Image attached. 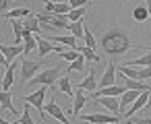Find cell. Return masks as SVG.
Returning <instances> with one entry per match:
<instances>
[{"label": "cell", "mask_w": 151, "mask_h": 124, "mask_svg": "<svg viewBox=\"0 0 151 124\" xmlns=\"http://www.w3.org/2000/svg\"><path fill=\"white\" fill-rule=\"evenodd\" d=\"M87 124H89V122H87Z\"/></svg>", "instance_id": "f35d334b"}, {"label": "cell", "mask_w": 151, "mask_h": 124, "mask_svg": "<svg viewBox=\"0 0 151 124\" xmlns=\"http://www.w3.org/2000/svg\"><path fill=\"white\" fill-rule=\"evenodd\" d=\"M35 39H37V54H40V60H44L50 52H56V54L64 52V48H60V46H52V42H50V39H46V37L35 35Z\"/></svg>", "instance_id": "8992f818"}, {"label": "cell", "mask_w": 151, "mask_h": 124, "mask_svg": "<svg viewBox=\"0 0 151 124\" xmlns=\"http://www.w3.org/2000/svg\"><path fill=\"white\" fill-rule=\"evenodd\" d=\"M44 66V60H21V85H27Z\"/></svg>", "instance_id": "3957f363"}, {"label": "cell", "mask_w": 151, "mask_h": 124, "mask_svg": "<svg viewBox=\"0 0 151 124\" xmlns=\"http://www.w3.org/2000/svg\"><path fill=\"white\" fill-rule=\"evenodd\" d=\"M37 48V39L35 37H31V39H27L25 42V46H23V54H29V52H33Z\"/></svg>", "instance_id": "f546056e"}, {"label": "cell", "mask_w": 151, "mask_h": 124, "mask_svg": "<svg viewBox=\"0 0 151 124\" xmlns=\"http://www.w3.org/2000/svg\"><path fill=\"white\" fill-rule=\"evenodd\" d=\"M95 101L97 103H101L108 112H112L114 116H118V112H120V101H118V97H108V95H99V97H95Z\"/></svg>", "instance_id": "9c48e42d"}, {"label": "cell", "mask_w": 151, "mask_h": 124, "mask_svg": "<svg viewBox=\"0 0 151 124\" xmlns=\"http://www.w3.org/2000/svg\"><path fill=\"white\" fill-rule=\"evenodd\" d=\"M79 89H83V91H95L97 89V79H95V70H89L87 72V77L79 83Z\"/></svg>", "instance_id": "e0dca14e"}, {"label": "cell", "mask_w": 151, "mask_h": 124, "mask_svg": "<svg viewBox=\"0 0 151 124\" xmlns=\"http://www.w3.org/2000/svg\"><path fill=\"white\" fill-rule=\"evenodd\" d=\"M91 0H68V6L70 9H81V6H89Z\"/></svg>", "instance_id": "4dcf8cb0"}, {"label": "cell", "mask_w": 151, "mask_h": 124, "mask_svg": "<svg viewBox=\"0 0 151 124\" xmlns=\"http://www.w3.org/2000/svg\"><path fill=\"white\" fill-rule=\"evenodd\" d=\"M0 105H2V110L11 112L13 116H19L17 108L13 105V93H9V91H2V89H0Z\"/></svg>", "instance_id": "5bb4252c"}, {"label": "cell", "mask_w": 151, "mask_h": 124, "mask_svg": "<svg viewBox=\"0 0 151 124\" xmlns=\"http://www.w3.org/2000/svg\"><path fill=\"white\" fill-rule=\"evenodd\" d=\"M29 15H33V13H31L29 9L21 6V9H13V11H9V13H4L2 19H27Z\"/></svg>", "instance_id": "d6986e66"}, {"label": "cell", "mask_w": 151, "mask_h": 124, "mask_svg": "<svg viewBox=\"0 0 151 124\" xmlns=\"http://www.w3.org/2000/svg\"><path fill=\"white\" fill-rule=\"evenodd\" d=\"M83 39H85V46L87 48H91V50H95L97 48V39H95V35L85 27V31H83Z\"/></svg>", "instance_id": "4316f807"}, {"label": "cell", "mask_w": 151, "mask_h": 124, "mask_svg": "<svg viewBox=\"0 0 151 124\" xmlns=\"http://www.w3.org/2000/svg\"><path fill=\"white\" fill-rule=\"evenodd\" d=\"M85 9H87V6H81V9H70V13L66 15L68 23H73V21H79V19H83V15H85Z\"/></svg>", "instance_id": "83f0119b"}, {"label": "cell", "mask_w": 151, "mask_h": 124, "mask_svg": "<svg viewBox=\"0 0 151 124\" xmlns=\"http://www.w3.org/2000/svg\"><path fill=\"white\" fill-rule=\"evenodd\" d=\"M46 112H50V114H52V116H54L58 122H62V124H70V122H68V118L64 116L62 108H60V105H58L54 99H50V101H48V105H46Z\"/></svg>", "instance_id": "4fadbf2b"}, {"label": "cell", "mask_w": 151, "mask_h": 124, "mask_svg": "<svg viewBox=\"0 0 151 124\" xmlns=\"http://www.w3.org/2000/svg\"><path fill=\"white\" fill-rule=\"evenodd\" d=\"M60 79V66H54V68H46V70H40L27 85H31V87H35V85H54V81H58Z\"/></svg>", "instance_id": "277c9868"}, {"label": "cell", "mask_w": 151, "mask_h": 124, "mask_svg": "<svg viewBox=\"0 0 151 124\" xmlns=\"http://www.w3.org/2000/svg\"><path fill=\"white\" fill-rule=\"evenodd\" d=\"M132 17H134V21H139V23H143V21H147V19H149V13H147V6H143V4H139V6H134V11H132Z\"/></svg>", "instance_id": "cb8c5ba5"}, {"label": "cell", "mask_w": 151, "mask_h": 124, "mask_svg": "<svg viewBox=\"0 0 151 124\" xmlns=\"http://www.w3.org/2000/svg\"><path fill=\"white\" fill-rule=\"evenodd\" d=\"M46 39H50V42H58V44H64L66 50H77V48H79V39L73 37L70 33H68V35H52V37H46Z\"/></svg>", "instance_id": "8fae6325"}, {"label": "cell", "mask_w": 151, "mask_h": 124, "mask_svg": "<svg viewBox=\"0 0 151 124\" xmlns=\"http://www.w3.org/2000/svg\"><path fill=\"white\" fill-rule=\"evenodd\" d=\"M0 64H2V66H9V62H6V58H4L2 52H0Z\"/></svg>", "instance_id": "e575fe53"}, {"label": "cell", "mask_w": 151, "mask_h": 124, "mask_svg": "<svg viewBox=\"0 0 151 124\" xmlns=\"http://www.w3.org/2000/svg\"><path fill=\"white\" fill-rule=\"evenodd\" d=\"M58 89H60L62 93H66V97H75V93H73V85H70V79H68V77L58 79Z\"/></svg>", "instance_id": "603a6c76"}, {"label": "cell", "mask_w": 151, "mask_h": 124, "mask_svg": "<svg viewBox=\"0 0 151 124\" xmlns=\"http://www.w3.org/2000/svg\"><path fill=\"white\" fill-rule=\"evenodd\" d=\"M77 52H81V54L85 56V60H91V62H101V58L95 54V50H91V48H87V46H79V48H77Z\"/></svg>", "instance_id": "7402d4cb"}, {"label": "cell", "mask_w": 151, "mask_h": 124, "mask_svg": "<svg viewBox=\"0 0 151 124\" xmlns=\"http://www.w3.org/2000/svg\"><path fill=\"white\" fill-rule=\"evenodd\" d=\"M42 2L46 6V13H56V15H68L70 13L68 2H50V0H42Z\"/></svg>", "instance_id": "30bf717a"}, {"label": "cell", "mask_w": 151, "mask_h": 124, "mask_svg": "<svg viewBox=\"0 0 151 124\" xmlns=\"http://www.w3.org/2000/svg\"><path fill=\"white\" fill-rule=\"evenodd\" d=\"M31 103H27L25 108H23V114H21V118H19V122L17 124H35L33 122V118H31Z\"/></svg>", "instance_id": "d4e9b609"}, {"label": "cell", "mask_w": 151, "mask_h": 124, "mask_svg": "<svg viewBox=\"0 0 151 124\" xmlns=\"http://www.w3.org/2000/svg\"><path fill=\"white\" fill-rule=\"evenodd\" d=\"M15 70H17V62H11L4 70V77H2V91H9L15 83Z\"/></svg>", "instance_id": "9a60e30c"}, {"label": "cell", "mask_w": 151, "mask_h": 124, "mask_svg": "<svg viewBox=\"0 0 151 124\" xmlns=\"http://www.w3.org/2000/svg\"><path fill=\"white\" fill-rule=\"evenodd\" d=\"M9 4H11V0H0V13H6V9H9Z\"/></svg>", "instance_id": "836d02e7"}, {"label": "cell", "mask_w": 151, "mask_h": 124, "mask_svg": "<svg viewBox=\"0 0 151 124\" xmlns=\"http://www.w3.org/2000/svg\"><path fill=\"white\" fill-rule=\"evenodd\" d=\"M68 31H70V35H73V37H77V39H83V31H85L83 19H79V21H73V23H68Z\"/></svg>", "instance_id": "44dd1931"}, {"label": "cell", "mask_w": 151, "mask_h": 124, "mask_svg": "<svg viewBox=\"0 0 151 124\" xmlns=\"http://www.w3.org/2000/svg\"><path fill=\"white\" fill-rule=\"evenodd\" d=\"M128 124H151V118H137V116H132V118H128Z\"/></svg>", "instance_id": "d6a6232c"}, {"label": "cell", "mask_w": 151, "mask_h": 124, "mask_svg": "<svg viewBox=\"0 0 151 124\" xmlns=\"http://www.w3.org/2000/svg\"><path fill=\"white\" fill-rule=\"evenodd\" d=\"M139 93H143V91H132V89H126V91L120 95V114H124V110H126L128 105H132V103H134V99L139 97Z\"/></svg>", "instance_id": "7c38bea8"}, {"label": "cell", "mask_w": 151, "mask_h": 124, "mask_svg": "<svg viewBox=\"0 0 151 124\" xmlns=\"http://www.w3.org/2000/svg\"><path fill=\"white\" fill-rule=\"evenodd\" d=\"M79 54L81 52H77V50H64V52H60V58L62 60H68V62H75L79 58Z\"/></svg>", "instance_id": "f1b7e54d"}, {"label": "cell", "mask_w": 151, "mask_h": 124, "mask_svg": "<svg viewBox=\"0 0 151 124\" xmlns=\"http://www.w3.org/2000/svg\"><path fill=\"white\" fill-rule=\"evenodd\" d=\"M130 48H134V46L130 44L128 33H126L124 29H120V27L108 29V31L104 33V37H101V50H104L108 56H112V58H118V56L126 54Z\"/></svg>", "instance_id": "6da1fadb"}, {"label": "cell", "mask_w": 151, "mask_h": 124, "mask_svg": "<svg viewBox=\"0 0 151 124\" xmlns=\"http://www.w3.org/2000/svg\"><path fill=\"white\" fill-rule=\"evenodd\" d=\"M151 79V66H143L139 70V81H149Z\"/></svg>", "instance_id": "1f68e13d"}, {"label": "cell", "mask_w": 151, "mask_h": 124, "mask_svg": "<svg viewBox=\"0 0 151 124\" xmlns=\"http://www.w3.org/2000/svg\"><path fill=\"white\" fill-rule=\"evenodd\" d=\"M0 124H13V122H9V120H4L2 116H0Z\"/></svg>", "instance_id": "74e56055"}, {"label": "cell", "mask_w": 151, "mask_h": 124, "mask_svg": "<svg viewBox=\"0 0 151 124\" xmlns=\"http://www.w3.org/2000/svg\"><path fill=\"white\" fill-rule=\"evenodd\" d=\"M147 2V13H149V19H151V0H145Z\"/></svg>", "instance_id": "d590c367"}, {"label": "cell", "mask_w": 151, "mask_h": 124, "mask_svg": "<svg viewBox=\"0 0 151 124\" xmlns=\"http://www.w3.org/2000/svg\"><path fill=\"white\" fill-rule=\"evenodd\" d=\"M0 52L4 54L6 62L11 64V62H15V58L19 54H23V46H2V44H0Z\"/></svg>", "instance_id": "2e32d148"}, {"label": "cell", "mask_w": 151, "mask_h": 124, "mask_svg": "<svg viewBox=\"0 0 151 124\" xmlns=\"http://www.w3.org/2000/svg\"><path fill=\"white\" fill-rule=\"evenodd\" d=\"M149 93H151V91H143V93H139V97L134 99V103H132V105L128 108V112H124L122 116L128 120V118H132V116H134V112L143 110V108H145V103H147V99H149Z\"/></svg>", "instance_id": "ba28073f"}, {"label": "cell", "mask_w": 151, "mask_h": 124, "mask_svg": "<svg viewBox=\"0 0 151 124\" xmlns=\"http://www.w3.org/2000/svg\"><path fill=\"white\" fill-rule=\"evenodd\" d=\"M87 103V97H85V91L83 89H79L77 93H75V97H73V112L70 114H79L81 110H83V105Z\"/></svg>", "instance_id": "ac0fdd59"}, {"label": "cell", "mask_w": 151, "mask_h": 124, "mask_svg": "<svg viewBox=\"0 0 151 124\" xmlns=\"http://www.w3.org/2000/svg\"><path fill=\"white\" fill-rule=\"evenodd\" d=\"M81 120L89 122V124H118L120 116H114V114H85V116H81Z\"/></svg>", "instance_id": "5b68a950"}, {"label": "cell", "mask_w": 151, "mask_h": 124, "mask_svg": "<svg viewBox=\"0 0 151 124\" xmlns=\"http://www.w3.org/2000/svg\"><path fill=\"white\" fill-rule=\"evenodd\" d=\"M23 27H25V31H31V33H40L42 31L40 29V21H37L35 15H29L27 19H23Z\"/></svg>", "instance_id": "ffe728a7"}, {"label": "cell", "mask_w": 151, "mask_h": 124, "mask_svg": "<svg viewBox=\"0 0 151 124\" xmlns=\"http://www.w3.org/2000/svg\"><path fill=\"white\" fill-rule=\"evenodd\" d=\"M149 108H151V95H149V99H147V103H145V108H143V110H149Z\"/></svg>", "instance_id": "8d00e7d4"}, {"label": "cell", "mask_w": 151, "mask_h": 124, "mask_svg": "<svg viewBox=\"0 0 151 124\" xmlns=\"http://www.w3.org/2000/svg\"><path fill=\"white\" fill-rule=\"evenodd\" d=\"M46 95H48V85H42V87H40L37 91H33L31 95H23L25 103H31V105L40 112V118H42V120H46V105H44Z\"/></svg>", "instance_id": "7a4b0ae2"}, {"label": "cell", "mask_w": 151, "mask_h": 124, "mask_svg": "<svg viewBox=\"0 0 151 124\" xmlns=\"http://www.w3.org/2000/svg\"><path fill=\"white\" fill-rule=\"evenodd\" d=\"M110 85H116V64H114V62H108V66H106L101 79L97 81V87H99V89L110 87Z\"/></svg>", "instance_id": "52a82bcc"}, {"label": "cell", "mask_w": 151, "mask_h": 124, "mask_svg": "<svg viewBox=\"0 0 151 124\" xmlns=\"http://www.w3.org/2000/svg\"><path fill=\"white\" fill-rule=\"evenodd\" d=\"M73 70H77V72H83L85 70V56L83 54H79V58L68 64V72H73Z\"/></svg>", "instance_id": "484cf974"}]
</instances>
